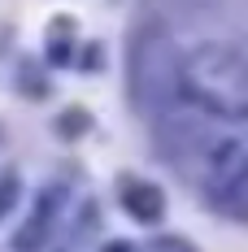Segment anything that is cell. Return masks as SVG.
Listing matches in <instances>:
<instances>
[{
	"mask_svg": "<svg viewBox=\"0 0 248 252\" xmlns=\"http://www.w3.org/2000/svg\"><path fill=\"white\" fill-rule=\"evenodd\" d=\"M166 118L248 126V52L226 44H200L174 57Z\"/></svg>",
	"mask_w": 248,
	"mask_h": 252,
	"instance_id": "cell-1",
	"label": "cell"
},
{
	"mask_svg": "<svg viewBox=\"0 0 248 252\" xmlns=\"http://www.w3.org/2000/svg\"><path fill=\"white\" fill-rule=\"evenodd\" d=\"M66 204H70V191H66L61 183L44 187V191L35 196V204H31V218H26L22 226H18V235H13V252H39L44 248L52 239V230H57V222L66 218Z\"/></svg>",
	"mask_w": 248,
	"mask_h": 252,
	"instance_id": "cell-2",
	"label": "cell"
},
{
	"mask_svg": "<svg viewBox=\"0 0 248 252\" xmlns=\"http://www.w3.org/2000/svg\"><path fill=\"white\" fill-rule=\"evenodd\" d=\"M122 209L135 218V222L157 226V222L166 218V196H161V187H157V183H135V178H126V187H122Z\"/></svg>",
	"mask_w": 248,
	"mask_h": 252,
	"instance_id": "cell-3",
	"label": "cell"
},
{
	"mask_svg": "<svg viewBox=\"0 0 248 252\" xmlns=\"http://www.w3.org/2000/svg\"><path fill=\"white\" fill-rule=\"evenodd\" d=\"M87 126H92V118H87V109H66V113L57 118V135L74 139V135H83Z\"/></svg>",
	"mask_w": 248,
	"mask_h": 252,
	"instance_id": "cell-4",
	"label": "cell"
},
{
	"mask_svg": "<svg viewBox=\"0 0 248 252\" xmlns=\"http://www.w3.org/2000/svg\"><path fill=\"white\" fill-rule=\"evenodd\" d=\"M13 200H18V183H13V178H0V218L9 213Z\"/></svg>",
	"mask_w": 248,
	"mask_h": 252,
	"instance_id": "cell-5",
	"label": "cell"
},
{
	"mask_svg": "<svg viewBox=\"0 0 248 252\" xmlns=\"http://www.w3.org/2000/svg\"><path fill=\"white\" fill-rule=\"evenodd\" d=\"M152 252H192V244H187V239H157V244H152Z\"/></svg>",
	"mask_w": 248,
	"mask_h": 252,
	"instance_id": "cell-6",
	"label": "cell"
},
{
	"mask_svg": "<svg viewBox=\"0 0 248 252\" xmlns=\"http://www.w3.org/2000/svg\"><path fill=\"white\" fill-rule=\"evenodd\" d=\"M105 252H135V248H131V244H109Z\"/></svg>",
	"mask_w": 248,
	"mask_h": 252,
	"instance_id": "cell-7",
	"label": "cell"
}]
</instances>
